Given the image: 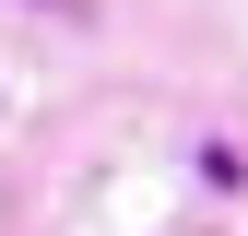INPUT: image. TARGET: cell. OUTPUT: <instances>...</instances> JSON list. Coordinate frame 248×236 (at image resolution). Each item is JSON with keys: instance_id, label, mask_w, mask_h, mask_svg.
Wrapping results in <instances>:
<instances>
[{"instance_id": "obj_1", "label": "cell", "mask_w": 248, "mask_h": 236, "mask_svg": "<svg viewBox=\"0 0 248 236\" xmlns=\"http://www.w3.org/2000/svg\"><path fill=\"white\" fill-rule=\"evenodd\" d=\"M36 12H83V0H36Z\"/></svg>"}]
</instances>
